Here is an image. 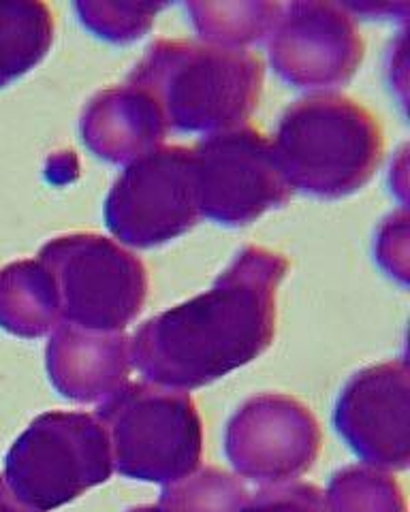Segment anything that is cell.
<instances>
[{
	"label": "cell",
	"mask_w": 410,
	"mask_h": 512,
	"mask_svg": "<svg viewBox=\"0 0 410 512\" xmlns=\"http://www.w3.org/2000/svg\"><path fill=\"white\" fill-rule=\"evenodd\" d=\"M272 146L293 190L342 199L372 180L385 139L364 105L342 94H312L285 109Z\"/></svg>",
	"instance_id": "3957f363"
},
{
	"label": "cell",
	"mask_w": 410,
	"mask_h": 512,
	"mask_svg": "<svg viewBox=\"0 0 410 512\" xmlns=\"http://www.w3.org/2000/svg\"><path fill=\"white\" fill-rule=\"evenodd\" d=\"M374 254L391 278L402 284L408 280V216L406 210L389 216L378 229Z\"/></svg>",
	"instance_id": "44dd1931"
},
{
	"label": "cell",
	"mask_w": 410,
	"mask_h": 512,
	"mask_svg": "<svg viewBox=\"0 0 410 512\" xmlns=\"http://www.w3.org/2000/svg\"><path fill=\"white\" fill-rule=\"evenodd\" d=\"M193 150L161 146L122 171L105 201V224L122 244L156 248L199 222Z\"/></svg>",
	"instance_id": "52a82bcc"
},
{
	"label": "cell",
	"mask_w": 410,
	"mask_h": 512,
	"mask_svg": "<svg viewBox=\"0 0 410 512\" xmlns=\"http://www.w3.org/2000/svg\"><path fill=\"white\" fill-rule=\"evenodd\" d=\"M39 263L54 280L62 323L122 333L144 310L148 269L112 239L62 235L41 248Z\"/></svg>",
	"instance_id": "5b68a950"
},
{
	"label": "cell",
	"mask_w": 410,
	"mask_h": 512,
	"mask_svg": "<svg viewBox=\"0 0 410 512\" xmlns=\"http://www.w3.org/2000/svg\"><path fill=\"white\" fill-rule=\"evenodd\" d=\"M0 512H39V510L26 508L22 502H18V498H13L7 485L0 480Z\"/></svg>",
	"instance_id": "7402d4cb"
},
{
	"label": "cell",
	"mask_w": 410,
	"mask_h": 512,
	"mask_svg": "<svg viewBox=\"0 0 410 512\" xmlns=\"http://www.w3.org/2000/svg\"><path fill=\"white\" fill-rule=\"evenodd\" d=\"M54 43V13L37 0H0V90L33 71Z\"/></svg>",
	"instance_id": "9a60e30c"
},
{
	"label": "cell",
	"mask_w": 410,
	"mask_h": 512,
	"mask_svg": "<svg viewBox=\"0 0 410 512\" xmlns=\"http://www.w3.org/2000/svg\"><path fill=\"white\" fill-rule=\"evenodd\" d=\"M263 62L246 50L154 41L129 75L171 131L223 133L246 126L263 92Z\"/></svg>",
	"instance_id": "7a4b0ae2"
},
{
	"label": "cell",
	"mask_w": 410,
	"mask_h": 512,
	"mask_svg": "<svg viewBox=\"0 0 410 512\" xmlns=\"http://www.w3.org/2000/svg\"><path fill=\"white\" fill-rule=\"evenodd\" d=\"M193 158L201 218L216 224L246 227L293 195L272 141L252 126L205 137Z\"/></svg>",
	"instance_id": "ba28073f"
},
{
	"label": "cell",
	"mask_w": 410,
	"mask_h": 512,
	"mask_svg": "<svg viewBox=\"0 0 410 512\" xmlns=\"http://www.w3.org/2000/svg\"><path fill=\"white\" fill-rule=\"evenodd\" d=\"M287 271L282 254L242 248L210 291L137 329L131 365L156 387L191 391L255 361L274 342L276 293Z\"/></svg>",
	"instance_id": "6da1fadb"
},
{
	"label": "cell",
	"mask_w": 410,
	"mask_h": 512,
	"mask_svg": "<svg viewBox=\"0 0 410 512\" xmlns=\"http://www.w3.org/2000/svg\"><path fill=\"white\" fill-rule=\"evenodd\" d=\"M329 512H406L400 483L372 466H346L329 480Z\"/></svg>",
	"instance_id": "e0dca14e"
},
{
	"label": "cell",
	"mask_w": 410,
	"mask_h": 512,
	"mask_svg": "<svg viewBox=\"0 0 410 512\" xmlns=\"http://www.w3.org/2000/svg\"><path fill=\"white\" fill-rule=\"evenodd\" d=\"M323 434L314 414L295 397H250L231 416L225 453L233 470L259 485H282L306 474L319 459Z\"/></svg>",
	"instance_id": "9c48e42d"
},
{
	"label": "cell",
	"mask_w": 410,
	"mask_h": 512,
	"mask_svg": "<svg viewBox=\"0 0 410 512\" xmlns=\"http://www.w3.org/2000/svg\"><path fill=\"white\" fill-rule=\"evenodd\" d=\"M334 427L351 451L378 470H406L410 461V372L396 359L355 374L342 389Z\"/></svg>",
	"instance_id": "8fae6325"
},
{
	"label": "cell",
	"mask_w": 410,
	"mask_h": 512,
	"mask_svg": "<svg viewBox=\"0 0 410 512\" xmlns=\"http://www.w3.org/2000/svg\"><path fill=\"white\" fill-rule=\"evenodd\" d=\"M114 472L109 438L86 412L41 414L7 455V480L20 500L54 510L103 485Z\"/></svg>",
	"instance_id": "8992f818"
},
{
	"label": "cell",
	"mask_w": 410,
	"mask_h": 512,
	"mask_svg": "<svg viewBox=\"0 0 410 512\" xmlns=\"http://www.w3.org/2000/svg\"><path fill=\"white\" fill-rule=\"evenodd\" d=\"M58 320L56 286L43 263L20 261L0 271V329L33 340L56 329Z\"/></svg>",
	"instance_id": "5bb4252c"
},
{
	"label": "cell",
	"mask_w": 410,
	"mask_h": 512,
	"mask_svg": "<svg viewBox=\"0 0 410 512\" xmlns=\"http://www.w3.org/2000/svg\"><path fill=\"white\" fill-rule=\"evenodd\" d=\"M54 389L77 404L105 402L129 382L131 340L124 333L88 331L69 323L54 329L45 350Z\"/></svg>",
	"instance_id": "7c38bea8"
},
{
	"label": "cell",
	"mask_w": 410,
	"mask_h": 512,
	"mask_svg": "<svg viewBox=\"0 0 410 512\" xmlns=\"http://www.w3.org/2000/svg\"><path fill=\"white\" fill-rule=\"evenodd\" d=\"M267 39L278 77L302 90L349 84L364 60V39L351 13L336 3L304 0L282 5Z\"/></svg>",
	"instance_id": "30bf717a"
},
{
	"label": "cell",
	"mask_w": 410,
	"mask_h": 512,
	"mask_svg": "<svg viewBox=\"0 0 410 512\" xmlns=\"http://www.w3.org/2000/svg\"><path fill=\"white\" fill-rule=\"evenodd\" d=\"M94 416L107 431L114 468L126 478L167 487L199 468L203 427L184 391L126 382Z\"/></svg>",
	"instance_id": "277c9868"
},
{
	"label": "cell",
	"mask_w": 410,
	"mask_h": 512,
	"mask_svg": "<svg viewBox=\"0 0 410 512\" xmlns=\"http://www.w3.org/2000/svg\"><path fill=\"white\" fill-rule=\"evenodd\" d=\"M184 9L191 15V22L203 41L240 50L272 35L282 5L265 3V0H240V3H186Z\"/></svg>",
	"instance_id": "2e32d148"
},
{
	"label": "cell",
	"mask_w": 410,
	"mask_h": 512,
	"mask_svg": "<svg viewBox=\"0 0 410 512\" xmlns=\"http://www.w3.org/2000/svg\"><path fill=\"white\" fill-rule=\"evenodd\" d=\"M129 512H165L161 506H141V508H133Z\"/></svg>",
	"instance_id": "603a6c76"
},
{
	"label": "cell",
	"mask_w": 410,
	"mask_h": 512,
	"mask_svg": "<svg viewBox=\"0 0 410 512\" xmlns=\"http://www.w3.org/2000/svg\"><path fill=\"white\" fill-rule=\"evenodd\" d=\"M80 133L94 156L124 165L161 148L169 128L150 96L126 84L94 96L82 114Z\"/></svg>",
	"instance_id": "4fadbf2b"
},
{
	"label": "cell",
	"mask_w": 410,
	"mask_h": 512,
	"mask_svg": "<svg viewBox=\"0 0 410 512\" xmlns=\"http://www.w3.org/2000/svg\"><path fill=\"white\" fill-rule=\"evenodd\" d=\"M240 512H329V506L317 485L282 483L257 491Z\"/></svg>",
	"instance_id": "ffe728a7"
},
{
	"label": "cell",
	"mask_w": 410,
	"mask_h": 512,
	"mask_svg": "<svg viewBox=\"0 0 410 512\" xmlns=\"http://www.w3.org/2000/svg\"><path fill=\"white\" fill-rule=\"evenodd\" d=\"M165 3H126V0H84L75 3L80 22L109 43H133L148 35L156 13L163 11Z\"/></svg>",
	"instance_id": "d6986e66"
},
{
	"label": "cell",
	"mask_w": 410,
	"mask_h": 512,
	"mask_svg": "<svg viewBox=\"0 0 410 512\" xmlns=\"http://www.w3.org/2000/svg\"><path fill=\"white\" fill-rule=\"evenodd\" d=\"M248 498L240 478L218 468H203L163 487L159 506L165 512H240Z\"/></svg>",
	"instance_id": "ac0fdd59"
}]
</instances>
